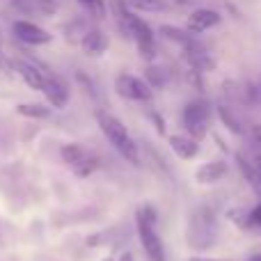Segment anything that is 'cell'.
Wrapping results in <instances>:
<instances>
[{"instance_id":"1","label":"cell","mask_w":261,"mask_h":261,"mask_svg":"<svg viewBox=\"0 0 261 261\" xmlns=\"http://www.w3.org/2000/svg\"><path fill=\"white\" fill-rule=\"evenodd\" d=\"M218 236H220V222H218V213L206 204H199L193 208L188 216V229H186V241L193 250L204 252L216 245Z\"/></svg>"},{"instance_id":"2","label":"cell","mask_w":261,"mask_h":261,"mask_svg":"<svg viewBox=\"0 0 261 261\" xmlns=\"http://www.w3.org/2000/svg\"><path fill=\"white\" fill-rule=\"evenodd\" d=\"M158 225V213L153 204H142L135 211V229H138L140 243L144 248V254L149 261H165V248H163V239L156 229Z\"/></svg>"},{"instance_id":"3","label":"cell","mask_w":261,"mask_h":261,"mask_svg":"<svg viewBox=\"0 0 261 261\" xmlns=\"http://www.w3.org/2000/svg\"><path fill=\"white\" fill-rule=\"evenodd\" d=\"M96 124L103 130V135L108 138V142L117 149V153L124 158V161L133 163V165H140V151L135 140L130 138L128 128L119 122L115 115L103 113V110H96Z\"/></svg>"},{"instance_id":"4","label":"cell","mask_w":261,"mask_h":261,"mask_svg":"<svg viewBox=\"0 0 261 261\" xmlns=\"http://www.w3.org/2000/svg\"><path fill=\"white\" fill-rule=\"evenodd\" d=\"M115 12H117L119 28L124 30V35H128L130 39L138 44V50L144 60H153L156 55V44H153V32L147 23L140 16H135L130 9H126L124 3H115Z\"/></svg>"},{"instance_id":"5","label":"cell","mask_w":261,"mask_h":261,"mask_svg":"<svg viewBox=\"0 0 261 261\" xmlns=\"http://www.w3.org/2000/svg\"><path fill=\"white\" fill-rule=\"evenodd\" d=\"M62 161L67 163V165H71V170L76 172V176H81V179H85V176L94 174L96 170H99L101 161L96 153L87 151L83 144L78 142H71V144H64L62 147Z\"/></svg>"},{"instance_id":"6","label":"cell","mask_w":261,"mask_h":261,"mask_svg":"<svg viewBox=\"0 0 261 261\" xmlns=\"http://www.w3.org/2000/svg\"><path fill=\"white\" fill-rule=\"evenodd\" d=\"M208 117H211V108L206 101L195 99L184 108V126L188 130V135H193L195 140L206 138L208 133Z\"/></svg>"},{"instance_id":"7","label":"cell","mask_w":261,"mask_h":261,"mask_svg":"<svg viewBox=\"0 0 261 261\" xmlns=\"http://www.w3.org/2000/svg\"><path fill=\"white\" fill-rule=\"evenodd\" d=\"M115 90H117V94L122 99H128V101H151V96H153L151 85L138 76H130V73L117 76Z\"/></svg>"},{"instance_id":"8","label":"cell","mask_w":261,"mask_h":261,"mask_svg":"<svg viewBox=\"0 0 261 261\" xmlns=\"http://www.w3.org/2000/svg\"><path fill=\"white\" fill-rule=\"evenodd\" d=\"M44 96L48 99V103L53 108H64L69 103V87L67 83L62 81L60 76L55 73H46V81H44Z\"/></svg>"},{"instance_id":"9","label":"cell","mask_w":261,"mask_h":261,"mask_svg":"<svg viewBox=\"0 0 261 261\" xmlns=\"http://www.w3.org/2000/svg\"><path fill=\"white\" fill-rule=\"evenodd\" d=\"M12 30H14V35H16V39H21L23 44H30V46L48 44V41L53 39L44 28L35 25V23H30V21H16Z\"/></svg>"},{"instance_id":"10","label":"cell","mask_w":261,"mask_h":261,"mask_svg":"<svg viewBox=\"0 0 261 261\" xmlns=\"http://www.w3.org/2000/svg\"><path fill=\"white\" fill-rule=\"evenodd\" d=\"M220 14L216 9H195L193 14L186 21V30H190L193 35H199V32H206L211 28H216L220 23Z\"/></svg>"},{"instance_id":"11","label":"cell","mask_w":261,"mask_h":261,"mask_svg":"<svg viewBox=\"0 0 261 261\" xmlns=\"http://www.w3.org/2000/svg\"><path fill=\"white\" fill-rule=\"evenodd\" d=\"M14 69H16V73L25 81L28 87H32V90H44V81H46V71L39 67V64L35 62H25V60H16L14 62Z\"/></svg>"},{"instance_id":"12","label":"cell","mask_w":261,"mask_h":261,"mask_svg":"<svg viewBox=\"0 0 261 261\" xmlns=\"http://www.w3.org/2000/svg\"><path fill=\"white\" fill-rule=\"evenodd\" d=\"M170 147L181 161H190L199 153V140H195L193 135H170Z\"/></svg>"},{"instance_id":"13","label":"cell","mask_w":261,"mask_h":261,"mask_svg":"<svg viewBox=\"0 0 261 261\" xmlns=\"http://www.w3.org/2000/svg\"><path fill=\"white\" fill-rule=\"evenodd\" d=\"M227 174V163L225 161H208L197 167L195 172V181L197 184H216V181L225 179Z\"/></svg>"},{"instance_id":"14","label":"cell","mask_w":261,"mask_h":261,"mask_svg":"<svg viewBox=\"0 0 261 261\" xmlns=\"http://www.w3.org/2000/svg\"><path fill=\"white\" fill-rule=\"evenodd\" d=\"M236 165H239V170H241V174H243V179L248 181L250 186H252V190L257 193L259 204H261V172L257 170V165H254L252 161H248L243 153H239V156H236Z\"/></svg>"},{"instance_id":"15","label":"cell","mask_w":261,"mask_h":261,"mask_svg":"<svg viewBox=\"0 0 261 261\" xmlns=\"http://www.w3.org/2000/svg\"><path fill=\"white\" fill-rule=\"evenodd\" d=\"M81 46L87 55H101L106 48H108V39L101 30H87L81 39Z\"/></svg>"},{"instance_id":"16","label":"cell","mask_w":261,"mask_h":261,"mask_svg":"<svg viewBox=\"0 0 261 261\" xmlns=\"http://www.w3.org/2000/svg\"><path fill=\"white\" fill-rule=\"evenodd\" d=\"M161 35L165 37V39L181 44L186 50L197 46V41H195V37H193V32L190 30H181V28H174V25H161Z\"/></svg>"},{"instance_id":"17","label":"cell","mask_w":261,"mask_h":261,"mask_svg":"<svg viewBox=\"0 0 261 261\" xmlns=\"http://www.w3.org/2000/svg\"><path fill=\"white\" fill-rule=\"evenodd\" d=\"M218 115H220L222 124H225V126L229 128L231 133H236V135H241V133H243V124H241V119L236 117V113L229 108V106L220 103V106H218Z\"/></svg>"},{"instance_id":"18","label":"cell","mask_w":261,"mask_h":261,"mask_svg":"<svg viewBox=\"0 0 261 261\" xmlns=\"http://www.w3.org/2000/svg\"><path fill=\"white\" fill-rule=\"evenodd\" d=\"M16 110H18V115L30 117V119H46V117H50V108H48V106H41V103H21Z\"/></svg>"},{"instance_id":"19","label":"cell","mask_w":261,"mask_h":261,"mask_svg":"<svg viewBox=\"0 0 261 261\" xmlns=\"http://www.w3.org/2000/svg\"><path fill=\"white\" fill-rule=\"evenodd\" d=\"M243 229H248V231L261 229V204H257L254 208L248 211V216H245V220H243Z\"/></svg>"},{"instance_id":"20","label":"cell","mask_w":261,"mask_h":261,"mask_svg":"<svg viewBox=\"0 0 261 261\" xmlns=\"http://www.w3.org/2000/svg\"><path fill=\"white\" fill-rule=\"evenodd\" d=\"M78 3L90 12V16H94V18H103L106 16V3L103 0H78Z\"/></svg>"},{"instance_id":"21","label":"cell","mask_w":261,"mask_h":261,"mask_svg":"<svg viewBox=\"0 0 261 261\" xmlns=\"http://www.w3.org/2000/svg\"><path fill=\"white\" fill-rule=\"evenodd\" d=\"M135 9H144V12H163L167 9V5L163 0H130Z\"/></svg>"},{"instance_id":"22","label":"cell","mask_w":261,"mask_h":261,"mask_svg":"<svg viewBox=\"0 0 261 261\" xmlns=\"http://www.w3.org/2000/svg\"><path fill=\"white\" fill-rule=\"evenodd\" d=\"M147 78H149V85L151 87H163L165 85V73H163V69H156V67H149L147 69Z\"/></svg>"},{"instance_id":"23","label":"cell","mask_w":261,"mask_h":261,"mask_svg":"<svg viewBox=\"0 0 261 261\" xmlns=\"http://www.w3.org/2000/svg\"><path fill=\"white\" fill-rule=\"evenodd\" d=\"M37 7H39V12L44 14H53L55 12V0H35Z\"/></svg>"},{"instance_id":"24","label":"cell","mask_w":261,"mask_h":261,"mask_svg":"<svg viewBox=\"0 0 261 261\" xmlns=\"http://www.w3.org/2000/svg\"><path fill=\"white\" fill-rule=\"evenodd\" d=\"M151 119H153V124H156V128H158V133H165V124L161 122V117H158L156 113H151Z\"/></svg>"},{"instance_id":"25","label":"cell","mask_w":261,"mask_h":261,"mask_svg":"<svg viewBox=\"0 0 261 261\" xmlns=\"http://www.w3.org/2000/svg\"><path fill=\"white\" fill-rule=\"evenodd\" d=\"M252 138H254V142H257V144H261V126H259V124H254V126H252Z\"/></svg>"},{"instance_id":"26","label":"cell","mask_w":261,"mask_h":261,"mask_svg":"<svg viewBox=\"0 0 261 261\" xmlns=\"http://www.w3.org/2000/svg\"><path fill=\"white\" fill-rule=\"evenodd\" d=\"M119 261H135V257H133V252H128L126 250V252L119 254Z\"/></svg>"},{"instance_id":"27","label":"cell","mask_w":261,"mask_h":261,"mask_svg":"<svg viewBox=\"0 0 261 261\" xmlns=\"http://www.w3.org/2000/svg\"><path fill=\"white\" fill-rule=\"evenodd\" d=\"M0 71H7V60L3 58V53H0Z\"/></svg>"},{"instance_id":"28","label":"cell","mask_w":261,"mask_h":261,"mask_svg":"<svg viewBox=\"0 0 261 261\" xmlns=\"http://www.w3.org/2000/svg\"><path fill=\"white\" fill-rule=\"evenodd\" d=\"M252 163L257 165V170L261 172V153H259V156H254V161H252Z\"/></svg>"},{"instance_id":"29","label":"cell","mask_w":261,"mask_h":261,"mask_svg":"<svg viewBox=\"0 0 261 261\" xmlns=\"http://www.w3.org/2000/svg\"><path fill=\"white\" fill-rule=\"evenodd\" d=\"M188 261H225V259H199V257H195V259H188Z\"/></svg>"},{"instance_id":"30","label":"cell","mask_w":261,"mask_h":261,"mask_svg":"<svg viewBox=\"0 0 261 261\" xmlns=\"http://www.w3.org/2000/svg\"><path fill=\"white\" fill-rule=\"evenodd\" d=\"M248 261H261V252H257V254H252Z\"/></svg>"},{"instance_id":"31","label":"cell","mask_w":261,"mask_h":261,"mask_svg":"<svg viewBox=\"0 0 261 261\" xmlns=\"http://www.w3.org/2000/svg\"><path fill=\"white\" fill-rule=\"evenodd\" d=\"M257 94H259V103H261V85L257 87Z\"/></svg>"},{"instance_id":"32","label":"cell","mask_w":261,"mask_h":261,"mask_svg":"<svg viewBox=\"0 0 261 261\" xmlns=\"http://www.w3.org/2000/svg\"><path fill=\"white\" fill-rule=\"evenodd\" d=\"M101 261H113V259H110V257H106V259H101Z\"/></svg>"}]
</instances>
